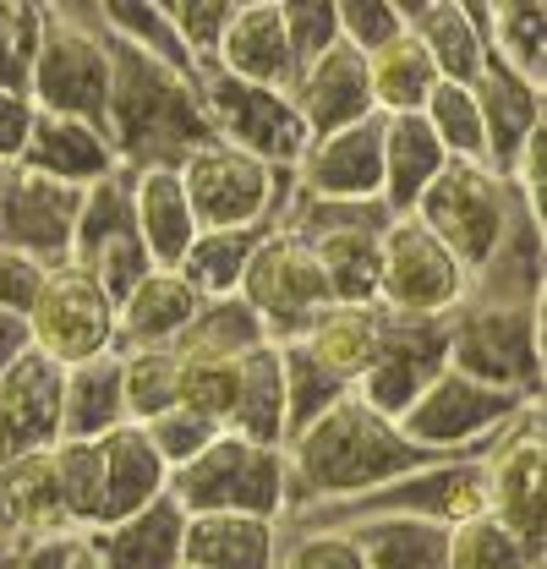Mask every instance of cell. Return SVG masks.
<instances>
[{
	"mask_svg": "<svg viewBox=\"0 0 547 569\" xmlns=\"http://www.w3.org/2000/svg\"><path fill=\"white\" fill-rule=\"evenodd\" d=\"M236 296L263 323L269 346H296L335 307L329 301V284H324V269H318V258L307 247V236H296L285 224L263 230V241H258V252H252Z\"/></svg>",
	"mask_w": 547,
	"mask_h": 569,
	"instance_id": "7",
	"label": "cell"
},
{
	"mask_svg": "<svg viewBox=\"0 0 547 569\" xmlns=\"http://www.w3.org/2000/svg\"><path fill=\"white\" fill-rule=\"evenodd\" d=\"M0 559H6V548H0Z\"/></svg>",
	"mask_w": 547,
	"mask_h": 569,
	"instance_id": "55",
	"label": "cell"
},
{
	"mask_svg": "<svg viewBox=\"0 0 547 569\" xmlns=\"http://www.w3.org/2000/svg\"><path fill=\"white\" fill-rule=\"evenodd\" d=\"M345 537L367 569H449V526L432 520H361Z\"/></svg>",
	"mask_w": 547,
	"mask_h": 569,
	"instance_id": "36",
	"label": "cell"
},
{
	"mask_svg": "<svg viewBox=\"0 0 547 569\" xmlns=\"http://www.w3.org/2000/svg\"><path fill=\"white\" fill-rule=\"evenodd\" d=\"M82 274L105 284L116 301L132 290L153 263L137 241V224H132V187H127V170L93 181L77 203V224H71V258Z\"/></svg>",
	"mask_w": 547,
	"mask_h": 569,
	"instance_id": "14",
	"label": "cell"
},
{
	"mask_svg": "<svg viewBox=\"0 0 547 569\" xmlns=\"http://www.w3.org/2000/svg\"><path fill=\"white\" fill-rule=\"evenodd\" d=\"M279 28H285V44H290L296 77L312 67L318 56H329V50L340 44L335 0H285V6H279Z\"/></svg>",
	"mask_w": 547,
	"mask_h": 569,
	"instance_id": "46",
	"label": "cell"
},
{
	"mask_svg": "<svg viewBox=\"0 0 547 569\" xmlns=\"http://www.w3.org/2000/svg\"><path fill=\"white\" fill-rule=\"evenodd\" d=\"M449 367V340H444V318H389L378 329V351L367 361L361 383L350 389L361 406H372L378 417H400L416 406V395Z\"/></svg>",
	"mask_w": 547,
	"mask_h": 569,
	"instance_id": "15",
	"label": "cell"
},
{
	"mask_svg": "<svg viewBox=\"0 0 547 569\" xmlns=\"http://www.w3.org/2000/svg\"><path fill=\"white\" fill-rule=\"evenodd\" d=\"M170 498L181 515H258L285 520L290 488H285V449L247 443L236 432H219L198 460L170 471Z\"/></svg>",
	"mask_w": 547,
	"mask_h": 569,
	"instance_id": "5",
	"label": "cell"
},
{
	"mask_svg": "<svg viewBox=\"0 0 547 569\" xmlns=\"http://www.w3.org/2000/svg\"><path fill=\"white\" fill-rule=\"evenodd\" d=\"M198 93H203V116L213 142L269 164V170H296L301 153H307V127L290 104V93L279 88H252V82H236L225 71H203L198 77Z\"/></svg>",
	"mask_w": 547,
	"mask_h": 569,
	"instance_id": "13",
	"label": "cell"
},
{
	"mask_svg": "<svg viewBox=\"0 0 547 569\" xmlns=\"http://www.w3.org/2000/svg\"><path fill=\"white\" fill-rule=\"evenodd\" d=\"M481 39L498 67L547 93V6H531V0L481 6Z\"/></svg>",
	"mask_w": 547,
	"mask_h": 569,
	"instance_id": "35",
	"label": "cell"
},
{
	"mask_svg": "<svg viewBox=\"0 0 547 569\" xmlns=\"http://www.w3.org/2000/svg\"><path fill=\"white\" fill-rule=\"evenodd\" d=\"M378 241H384V224H350V230H329L307 241L335 307H378Z\"/></svg>",
	"mask_w": 547,
	"mask_h": 569,
	"instance_id": "34",
	"label": "cell"
},
{
	"mask_svg": "<svg viewBox=\"0 0 547 569\" xmlns=\"http://www.w3.org/2000/svg\"><path fill=\"white\" fill-rule=\"evenodd\" d=\"M432 466V455H421L406 443V432L378 417L372 406H361L356 395L335 400L324 417L285 438V488H290V509H312V503H335V498H356L367 488H384L406 471ZM285 509V515H290Z\"/></svg>",
	"mask_w": 547,
	"mask_h": 569,
	"instance_id": "1",
	"label": "cell"
},
{
	"mask_svg": "<svg viewBox=\"0 0 547 569\" xmlns=\"http://www.w3.org/2000/svg\"><path fill=\"white\" fill-rule=\"evenodd\" d=\"M181 537H187V515L165 493L159 503L137 509L132 520H116L77 542L99 569H181Z\"/></svg>",
	"mask_w": 547,
	"mask_h": 569,
	"instance_id": "25",
	"label": "cell"
},
{
	"mask_svg": "<svg viewBox=\"0 0 547 569\" xmlns=\"http://www.w3.org/2000/svg\"><path fill=\"white\" fill-rule=\"evenodd\" d=\"M225 427L198 417V411H187V406H170L165 417H153V422H142V438L153 443V455L176 471V466H187V460H198L208 443L219 438Z\"/></svg>",
	"mask_w": 547,
	"mask_h": 569,
	"instance_id": "48",
	"label": "cell"
},
{
	"mask_svg": "<svg viewBox=\"0 0 547 569\" xmlns=\"http://www.w3.org/2000/svg\"><path fill=\"white\" fill-rule=\"evenodd\" d=\"M22 329H28V351L50 356L56 367L99 361L116 351V296L77 263H56L39 284Z\"/></svg>",
	"mask_w": 547,
	"mask_h": 569,
	"instance_id": "12",
	"label": "cell"
},
{
	"mask_svg": "<svg viewBox=\"0 0 547 569\" xmlns=\"http://www.w3.org/2000/svg\"><path fill=\"white\" fill-rule=\"evenodd\" d=\"M290 104H296L307 138H329V132L372 121L378 110H372V88H367V56H356L350 44H335L329 56H318L290 82Z\"/></svg>",
	"mask_w": 547,
	"mask_h": 569,
	"instance_id": "19",
	"label": "cell"
},
{
	"mask_svg": "<svg viewBox=\"0 0 547 569\" xmlns=\"http://www.w3.org/2000/svg\"><path fill=\"white\" fill-rule=\"evenodd\" d=\"M33 104H28V93H6L0 88V164H17V153H22V142L33 132Z\"/></svg>",
	"mask_w": 547,
	"mask_h": 569,
	"instance_id": "52",
	"label": "cell"
},
{
	"mask_svg": "<svg viewBox=\"0 0 547 569\" xmlns=\"http://www.w3.org/2000/svg\"><path fill=\"white\" fill-rule=\"evenodd\" d=\"M121 400H127V422L142 427L165 417L170 406H181V367L176 351H121Z\"/></svg>",
	"mask_w": 547,
	"mask_h": 569,
	"instance_id": "40",
	"label": "cell"
},
{
	"mask_svg": "<svg viewBox=\"0 0 547 569\" xmlns=\"http://www.w3.org/2000/svg\"><path fill=\"white\" fill-rule=\"evenodd\" d=\"M335 22H340V44L356 56H378L384 44H395L406 33V6L389 0H335Z\"/></svg>",
	"mask_w": 547,
	"mask_h": 569,
	"instance_id": "47",
	"label": "cell"
},
{
	"mask_svg": "<svg viewBox=\"0 0 547 569\" xmlns=\"http://www.w3.org/2000/svg\"><path fill=\"white\" fill-rule=\"evenodd\" d=\"M61 411H67V367H56L39 351H22L11 367H0V460L56 449Z\"/></svg>",
	"mask_w": 547,
	"mask_h": 569,
	"instance_id": "17",
	"label": "cell"
},
{
	"mask_svg": "<svg viewBox=\"0 0 547 569\" xmlns=\"http://www.w3.org/2000/svg\"><path fill=\"white\" fill-rule=\"evenodd\" d=\"M230 0H165V17H170V28H176V39H181V50H187V61L203 71H213V56H219V39H225V28H230Z\"/></svg>",
	"mask_w": 547,
	"mask_h": 569,
	"instance_id": "44",
	"label": "cell"
},
{
	"mask_svg": "<svg viewBox=\"0 0 547 569\" xmlns=\"http://www.w3.org/2000/svg\"><path fill=\"white\" fill-rule=\"evenodd\" d=\"M82 192L61 181H44L22 164L0 170V247L56 269L71 258V224H77Z\"/></svg>",
	"mask_w": 547,
	"mask_h": 569,
	"instance_id": "16",
	"label": "cell"
},
{
	"mask_svg": "<svg viewBox=\"0 0 547 569\" xmlns=\"http://www.w3.org/2000/svg\"><path fill=\"white\" fill-rule=\"evenodd\" d=\"M28 104L39 116H61L99 127L110 121V39L93 6H44L39 50L28 71Z\"/></svg>",
	"mask_w": 547,
	"mask_h": 569,
	"instance_id": "3",
	"label": "cell"
},
{
	"mask_svg": "<svg viewBox=\"0 0 547 569\" xmlns=\"http://www.w3.org/2000/svg\"><path fill=\"white\" fill-rule=\"evenodd\" d=\"M471 93H477L481 132H487L481 164H487L493 176H504L509 159H515V148L531 138L537 127H547V93L531 88V82H520L515 71H504L493 56L481 61V77L471 82Z\"/></svg>",
	"mask_w": 547,
	"mask_h": 569,
	"instance_id": "26",
	"label": "cell"
},
{
	"mask_svg": "<svg viewBox=\"0 0 547 569\" xmlns=\"http://www.w3.org/2000/svg\"><path fill=\"white\" fill-rule=\"evenodd\" d=\"M176 346H181V351H192V356L241 361L247 351L269 346V335H263V323L247 312V301H241V296H225V301H208L203 312H198V323H192Z\"/></svg>",
	"mask_w": 547,
	"mask_h": 569,
	"instance_id": "41",
	"label": "cell"
},
{
	"mask_svg": "<svg viewBox=\"0 0 547 569\" xmlns=\"http://www.w3.org/2000/svg\"><path fill=\"white\" fill-rule=\"evenodd\" d=\"M208 301L181 280L176 269H148L142 280L116 301V356L121 351H159L176 346Z\"/></svg>",
	"mask_w": 547,
	"mask_h": 569,
	"instance_id": "21",
	"label": "cell"
},
{
	"mask_svg": "<svg viewBox=\"0 0 547 569\" xmlns=\"http://www.w3.org/2000/svg\"><path fill=\"white\" fill-rule=\"evenodd\" d=\"M378 329H384V312L378 307H329L301 340L296 351L307 356L318 372H329L340 389H356L367 361L378 351Z\"/></svg>",
	"mask_w": 547,
	"mask_h": 569,
	"instance_id": "32",
	"label": "cell"
},
{
	"mask_svg": "<svg viewBox=\"0 0 547 569\" xmlns=\"http://www.w3.org/2000/svg\"><path fill=\"white\" fill-rule=\"evenodd\" d=\"M279 520L258 515H187L181 569H274Z\"/></svg>",
	"mask_w": 547,
	"mask_h": 569,
	"instance_id": "30",
	"label": "cell"
},
{
	"mask_svg": "<svg viewBox=\"0 0 547 569\" xmlns=\"http://www.w3.org/2000/svg\"><path fill=\"white\" fill-rule=\"evenodd\" d=\"M22 351H28V329H22V318L0 312V367H11Z\"/></svg>",
	"mask_w": 547,
	"mask_h": 569,
	"instance_id": "53",
	"label": "cell"
},
{
	"mask_svg": "<svg viewBox=\"0 0 547 569\" xmlns=\"http://www.w3.org/2000/svg\"><path fill=\"white\" fill-rule=\"evenodd\" d=\"M132 224L153 269H181L187 247L198 241V219L187 203L181 170H132Z\"/></svg>",
	"mask_w": 547,
	"mask_h": 569,
	"instance_id": "28",
	"label": "cell"
},
{
	"mask_svg": "<svg viewBox=\"0 0 547 569\" xmlns=\"http://www.w3.org/2000/svg\"><path fill=\"white\" fill-rule=\"evenodd\" d=\"M127 427V400H121V356H99L67 367V411H61V443L67 438H105Z\"/></svg>",
	"mask_w": 547,
	"mask_h": 569,
	"instance_id": "37",
	"label": "cell"
},
{
	"mask_svg": "<svg viewBox=\"0 0 547 569\" xmlns=\"http://www.w3.org/2000/svg\"><path fill=\"white\" fill-rule=\"evenodd\" d=\"M531 400H515V395H498V389H481L460 372H438L416 406L395 417V427L406 432V443H416L421 455L432 460H460V455H487V443L515 422Z\"/></svg>",
	"mask_w": 547,
	"mask_h": 569,
	"instance_id": "10",
	"label": "cell"
},
{
	"mask_svg": "<svg viewBox=\"0 0 547 569\" xmlns=\"http://www.w3.org/2000/svg\"><path fill=\"white\" fill-rule=\"evenodd\" d=\"M44 274H50L44 263H33V258H22V252L0 247V312L28 318V307H33V296H39Z\"/></svg>",
	"mask_w": 547,
	"mask_h": 569,
	"instance_id": "50",
	"label": "cell"
},
{
	"mask_svg": "<svg viewBox=\"0 0 547 569\" xmlns=\"http://www.w3.org/2000/svg\"><path fill=\"white\" fill-rule=\"evenodd\" d=\"M0 170H6V164H0Z\"/></svg>",
	"mask_w": 547,
	"mask_h": 569,
	"instance_id": "56",
	"label": "cell"
},
{
	"mask_svg": "<svg viewBox=\"0 0 547 569\" xmlns=\"http://www.w3.org/2000/svg\"><path fill=\"white\" fill-rule=\"evenodd\" d=\"M71 569H99V565H93V559H88V553L77 548V565H71Z\"/></svg>",
	"mask_w": 547,
	"mask_h": 569,
	"instance_id": "54",
	"label": "cell"
},
{
	"mask_svg": "<svg viewBox=\"0 0 547 569\" xmlns=\"http://www.w3.org/2000/svg\"><path fill=\"white\" fill-rule=\"evenodd\" d=\"M213 71H225L236 82H252V88L290 93L296 61H290V44H285V28H279V6L274 0H247V6L230 11V28L219 39Z\"/></svg>",
	"mask_w": 547,
	"mask_h": 569,
	"instance_id": "24",
	"label": "cell"
},
{
	"mask_svg": "<svg viewBox=\"0 0 547 569\" xmlns=\"http://www.w3.org/2000/svg\"><path fill=\"white\" fill-rule=\"evenodd\" d=\"M77 537H39V542H22V548H6L0 569H71L77 565Z\"/></svg>",
	"mask_w": 547,
	"mask_h": 569,
	"instance_id": "51",
	"label": "cell"
},
{
	"mask_svg": "<svg viewBox=\"0 0 547 569\" xmlns=\"http://www.w3.org/2000/svg\"><path fill=\"white\" fill-rule=\"evenodd\" d=\"M406 33L427 50L438 82H466L471 88L481 77L487 39H481L477 0H421V6H406Z\"/></svg>",
	"mask_w": 547,
	"mask_h": 569,
	"instance_id": "27",
	"label": "cell"
},
{
	"mask_svg": "<svg viewBox=\"0 0 547 569\" xmlns=\"http://www.w3.org/2000/svg\"><path fill=\"white\" fill-rule=\"evenodd\" d=\"M39 28H44V6L28 0H0V88L6 93H28V71L39 50Z\"/></svg>",
	"mask_w": 547,
	"mask_h": 569,
	"instance_id": "45",
	"label": "cell"
},
{
	"mask_svg": "<svg viewBox=\"0 0 547 569\" xmlns=\"http://www.w3.org/2000/svg\"><path fill=\"white\" fill-rule=\"evenodd\" d=\"M367 88H372V110L389 116H421L427 93L438 88V71L427 61V50L400 33L395 44H384L378 56H367Z\"/></svg>",
	"mask_w": 547,
	"mask_h": 569,
	"instance_id": "38",
	"label": "cell"
},
{
	"mask_svg": "<svg viewBox=\"0 0 547 569\" xmlns=\"http://www.w3.org/2000/svg\"><path fill=\"white\" fill-rule=\"evenodd\" d=\"M93 449H99V526L93 531L132 520L137 509H148L170 493V466L153 455L142 427H116V432L93 438Z\"/></svg>",
	"mask_w": 547,
	"mask_h": 569,
	"instance_id": "22",
	"label": "cell"
},
{
	"mask_svg": "<svg viewBox=\"0 0 547 569\" xmlns=\"http://www.w3.org/2000/svg\"><path fill=\"white\" fill-rule=\"evenodd\" d=\"M39 537H77L56 482V449L0 460V548H22Z\"/></svg>",
	"mask_w": 547,
	"mask_h": 569,
	"instance_id": "20",
	"label": "cell"
},
{
	"mask_svg": "<svg viewBox=\"0 0 547 569\" xmlns=\"http://www.w3.org/2000/svg\"><path fill=\"white\" fill-rule=\"evenodd\" d=\"M110 39V33H105ZM110 148L116 164L132 170H181L192 148L213 142L203 116V93L192 77H176L170 67L137 56L110 39Z\"/></svg>",
	"mask_w": 547,
	"mask_h": 569,
	"instance_id": "2",
	"label": "cell"
},
{
	"mask_svg": "<svg viewBox=\"0 0 547 569\" xmlns=\"http://www.w3.org/2000/svg\"><path fill=\"white\" fill-rule=\"evenodd\" d=\"M296 192L318 203H378L384 192V116L312 138L296 164Z\"/></svg>",
	"mask_w": 547,
	"mask_h": 569,
	"instance_id": "18",
	"label": "cell"
},
{
	"mask_svg": "<svg viewBox=\"0 0 547 569\" xmlns=\"http://www.w3.org/2000/svg\"><path fill=\"white\" fill-rule=\"evenodd\" d=\"M547 427L543 406H526L481 455V515L547 553Z\"/></svg>",
	"mask_w": 547,
	"mask_h": 569,
	"instance_id": "11",
	"label": "cell"
},
{
	"mask_svg": "<svg viewBox=\"0 0 547 569\" xmlns=\"http://www.w3.org/2000/svg\"><path fill=\"white\" fill-rule=\"evenodd\" d=\"M258 241H263V230H198V241L187 247L176 274L192 284L203 301H225V296L241 290V274H247Z\"/></svg>",
	"mask_w": 547,
	"mask_h": 569,
	"instance_id": "39",
	"label": "cell"
},
{
	"mask_svg": "<svg viewBox=\"0 0 547 569\" xmlns=\"http://www.w3.org/2000/svg\"><path fill=\"white\" fill-rule=\"evenodd\" d=\"M421 121L427 132L438 138L444 159H477L487 153V132H481V110H477V93L466 82H438L421 104Z\"/></svg>",
	"mask_w": 547,
	"mask_h": 569,
	"instance_id": "43",
	"label": "cell"
},
{
	"mask_svg": "<svg viewBox=\"0 0 547 569\" xmlns=\"http://www.w3.org/2000/svg\"><path fill=\"white\" fill-rule=\"evenodd\" d=\"M515 209H520V203L509 198L504 176H493L477 159H449V164L432 176V187L416 198L410 213L455 252V263H460L466 274H477L481 263L493 258V247L504 241Z\"/></svg>",
	"mask_w": 547,
	"mask_h": 569,
	"instance_id": "8",
	"label": "cell"
},
{
	"mask_svg": "<svg viewBox=\"0 0 547 569\" xmlns=\"http://www.w3.org/2000/svg\"><path fill=\"white\" fill-rule=\"evenodd\" d=\"M17 164L44 176V181H61L71 192H88L93 181L121 170L116 148H110V132L82 127V121H61V116H33V132L22 142Z\"/></svg>",
	"mask_w": 547,
	"mask_h": 569,
	"instance_id": "23",
	"label": "cell"
},
{
	"mask_svg": "<svg viewBox=\"0 0 547 569\" xmlns=\"http://www.w3.org/2000/svg\"><path fill=\"white\" fill-rule=\"evenodd\" d=\"M444 164L449 159L421 116H389L384 121V192H378V203L389 213H410Z\"/></svg>",
	"mask_w": 547,
	"mask_h": 569,
	"instance_id": "33",
	"label": "cell"
},
{
	"mask_svg": "<svg viewBox=\"0 0 547 569\" xmlns=\"http://www.w3.org/2000/svg\"><path fill=\"white\" fill-rule=\"evenodd\" d=\"M547 284V241L543 224L526 209H515L504 241L493 247V258L471 274V301H504V307H543Z\"/></svg>",
	"mask_w": 547,
	"mask_h": 569,
	"instance_id": "29",
	"label": "cell"
},
{
	"mask_svg": "<svg viewBox=\"0 0 547 569\" xmlns=\"http://www.w3.org/2000/svg\"><path fill=\"white\" fill-rule=\"evenodd\" d=\"M471 290L455 252L416 219L395 213L378 241V312L389 318H449Z\"/></svg>",
	"mask_w": 547,
	"mask_h": 569,
	"instance_id": "9",
	"label": "cell"
},
{
	"mask_svg": "<svg viewBox=\"0 0 547 569\" xmlns=\"http://www.w3.org/2000/svg\"><path fill=\"white\" fill-rule=\"evenodd\" d=\"M449 569H547V553H531L493 515H471L449 526Z\"/></svg>",
	"mask_w": 547,
	"mask_h": 569,
	"instance_id": "42",
	"label": "cell"
},
{
	"mask_svg": "<svg viewBox=\"0 0 547 569\" xmlns=\"http://www.w3.org/2000/svg\"><path fill=\"white\" fill-rule=\"evenodd\" d=\"M444 340H449V372L543 406V307H504L466 296L444 318Z\"/></svg>",
	"mask_w": 547,
	"mask_h": 569,
	"instance_id": "4",
	"label": "cell"
},
{
	"mask_svg": "<svg viewBox=\"0 0 547 569\" xmlns=\"http://www.w3.org/2000/svg\"><path fill=\"white\" fill-rule=\"evenodd\" d=\"M225 432L263 443V449H285V361H279V346H258V351L241 356Z\"/></svg>",
	"mask_w": 547,
	"mask_h": 569,
	"instance_id": "31",
	"label": "cell"
},
{
	"mask_svg": "<svg viewBox=\"0 0 547 569\" xmlns=\"http://www.w3.org/2000/svg\"><path fill=\"white\" fill-rule=\"evenodd\" d=\"M274 569H367L345 531H285L279 526V559Z\"/></svg>",
	"mask_w": 547,
	"mask_h": 569,
	"instance_id": "49",
	"label": "cell"
},
{
	"mask_svg": "<svg viewBox=\"0 0 547 569\" xmlns=\"http://www.w3.org/2000/svg\"><path fill=\"white\" fill-rule=\"evenodd\" d=\"M181 187L198 230H274L296 203V170H269L225 142H203L181 159Z\"/></svg>",
	"mask_w": 547,
	"mask_h": 569,
	"instance_id": "6",
	"label": "cell"
}]
</instances>
